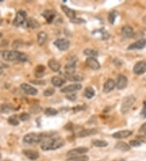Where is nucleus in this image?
Instances as JSON below:
<instances>
[{"label":"nucleus","mask_w":146,"mask_h":161,"mask_svg":"<svg viewBox=\"0 0 146 161\" xmlns=\"http://www.w3.org/2000/svg\"><path fill=\"white\" fill-rule=\"evenodd\" d=\"M58 113V112L57 110L54 109V108H52V107H48L45 110V114L49 116H55V115H57Z\"/></svg>","instance_id":"nucleus-36"},{"label":"nucleus","mask_w":146,"mask_h":161,"mask_svg":"<svg viewBox=\"0 0 146 161\" xmlns=\"http://www.w3.org/2000/svg\"><path fill=\"white\" fill-rule=\"evenodd\" d=\"M41 111V107L39 106V105H34L30 108V112L32 113H34V114H37V113H39V112Z\"/></svg>","instance_id":"nucleus-37"},{"label":"nucleus","mask_w":146,"mask_h":161,"mask_svg":"<svg viewBox=\"0 0 146 161\" xmlns=\"http://www.w3.org/2000/svg\"><path fill=\"white\" fill-rule=\"evenodd\" d=\"M44 95L46 96V97H49V96H51L54 94V89H52V88H48L47 89H45L44 91Z\"/></svg>","instance_id":"nucleus-39"},{"label":"nucleus","mask_w":146,"mask_h":161,"mask_svg":"<svg viewBox=\"0 0 146 161\" xmlns=\"http://www.w3.org/2000/svg\"><path fill=\"white\" fill-rule=\"evenodd\" d=\"M89 151V148L87 147H77L75 149H72L70 150L67 153V156L69 157L72 156H80V155H83L84 153Z\"/></svg>","instance_id":"nucleus-8"},{"label":"nucleus","mask_w":146,"mask_h":161,"mask_svg":"<svg viewBox=\"0 0 146 161\" xmlns=\"http://www.w3.org/2000/svg\"><path fill=\"white\" fill-rule=\"evenodd\" d=\"M132 134V131L131 130H121V131H118L115 134H113V138L116 139L126 138L129 136H131Z\"/></svg>","instance_id":"nucleus-15"},{"label":"nucleus","mask_w":146,"mask_h":161,"mask_svg":"<svg viewBox=\"0 0 146 161\" xmlns=\"http://www.w3.org/2000/svg\"><path fill=\"white\" fill-rule=\"evenodd\" d=\"M118 16V12L116 11H112L111 12L109 13L108 15V20H109V22L111 24H114L116 20V18Z\"/></svg>","instance_id":"nucleus-35"},{"label":"nucleus","mask_w":146,"mask_h":161,"mask_svg":"<svg viewBox=\"0 0 146 161\" xmlns=\"http://www.w3.org/2000/svg\"><path fill=\"white\" fill-rule=\"evenodd\" d=\"M20 88L22 89L24 92H25L27 94L29 95H36L37 94V89L33 87L32 85L26 84V83H23L20 85Z\"/></svg>","instance_id":"nucleus-10"},{"label":"nucleus","mask_w":146,"mask_h":161,"mask_svg":"<svg viewBox=\"0 0 146 161\" xmlns=\"http://www.w3.org/2000/svg\"><path fill=\"white\" fill-rule=\"evenodd\" d=\"M93 144L97 147H105L108 146V143L103 140H93Z\"/></svg>","instance_id":"nucleus-33"},{"label":"nucleus","mask_w":146,"mask_h":161,"mask_svg":"<svg viewBox=\"0 0 146 161\" xmlns=\"http://www.w3.org/2000/svg\"><path fill=\"white\" fill-rule=\"evenodd\" d=\"M116 86V84H115V80H112V79H108L106 80V82L104 84V86H103V92L104 93H109L111 92V90L115 89V87Z\"/></svg>","instance_id":"nucleus-18"},{"label":"nucleus","mask_w":146,"mask_h":161,"mask_svg":"<svg viewBox=\"0 0 146 161\" xmlns=\"http://www.w3.org/2000/svg\"><path fill=\"white\" fill-rule=\"evenodd\" d=\"M66 76L67 77V79L71 81H80L84 79V77L80 75H77V74H70V75H66Z\"/></svg>","instance_id":"nucleus-29"},{"label":"nucleus","mask_w":146,"mask_h":161,"mask_svg":"<svg viewBox=\"0 0 146 161\" xmlns=\"http://www.w3.org/2000/svg\"><path fill=\"white\" fill-rule=\"evenodd\" d=\"M139 132L140 133H146V122L145 124H143V125L141 126V128H140V130H139Z\"/></svg>","instance_id":"nucleus-47"},{"label":"nucleus","mask_w":146,"mask_h":161,"mask_svg":"<svg viewBox=\"0 0 146 161\" xmlns=\"http://www.w3.org/2000/svg\"><path fill=\"white\" fill-rule=\"evenodd\" d=\"M82 89V85L80 84H72V85H69L67 86H65L64 88L61 89L62 93H72L77 90H80Z\"/></svg>","instance_id":"nucleus-11"},{"label":"nucleus","mask_w":146,"mask_h":161,"mask_svg":"<svg viewBox=\"0 0 146 161\" xmlns=\"http://www.w3.org/2000/svg\"><path fill=\"white\" fill-rule=\"evenodd\" d=\"M136 98L134 95H129V96H127L126 98H124L122 105H121L122 113L126 114L127 112H128L129 110L131 109V107H132V105L136 102Z\"/></svg>","instance_id":"nucleus-4"},{"label":"nucleus","mask_w":146,"mask_h":161,"mask_svg":"<svg viewBox=\"0 0 146 161\" xmlns=\"http://www.w3.org/2000/svg\"><path fill=\"white\" fill-rule=\"evenodd\" d=\"M96 32L99 33H100V38L102 40H107L109 38H110V34L108 33V32L106 31L105 29H99V30H96Z\"/></svg>","instance_id":"nucleus-34"},{"label":"nucleus","mask_w":146,"mask_h":161,"mask_svg":"<svg viewBox=\"0 0 146 161\" xmlns=\"http://www.w3.org/2000/svg\"><path fill=\"white\" fill-rule=\"evenodd\" d=\"M89 157L86 156H77L69 157L67 161H88Z\"/></svg>","instance_id":"nucleus-30"},{"label":"nucleus","mask_w":146,"mask_h":161,"mask_svg":"<svg viewBox=\"0 0 146 161\" xmlns=\"http://www.w3.org/2000/svg\"><path fill=\"white\" fill-rule=\"evenodd\" d=\"M24 155L29 158L31 160H35L39 158V153L37 151H33V150H24L23 151Z\"/></svg>","instance_id":"nucleus-17"},{"label":"nucleus","mask_w":146,"mask_h":161,"mask_svg":"<svg viewBox=\"0 0 146 161\" xmlns=\"http://www.w3.org/2000/svg\"><path fill=\"white\" fill-rule=\"evenodd\" d=\"M76 98H77L76 94H72V93H71L70 94H67L66 96L67 99H68V100H70V101H75V100H76Z\"/></svg>","instance_id":"nucleus-43"},{"label":"nucleus","mask_w":146,"mask_h":161,"mask_svg":"<svg viewBox=\"0 0 146 161\" xmlns=\"http://www.w3.org/2000/svg\"><path fill=\"white\" fill-rule=\"evenodd\" d=\"M15 110L12 104H1L0 105V113H9Z\"/></svg>","instance_id":"nucleus-25"},{"label":"nucleus","mask_w":146,"mask_h":161,"mask_svg":"<svg viewBox=\"0 0 146 161\" xmlns=\"http://www.w3.org/2000/svg\"><path fill=\"white\" fill-rule=\"evenodd\" d=\"M2 38H3V33H0V39H1Z\"/></svg>","instance_id":"nucleus-51"},{"label":"nucleus","mask_w":146,"mask_h":161,"mask_svg":"<svg viewBox=\"0 0 146 161\" xmlns=\"http://www.w3.org/2000/svg\"><path fill=\"white\" fill-rule=\"evenodd\" d=\"M55 133L50 132V133H29L26 134L24 138L23 142L27 145H33L37 143H41L44 140L48 138L54 136Z\"/></svg>","instance_id":"nucleus-1"},{"label":"nucleus","mask_w":146,"mask_h":161,"mask_svg":"<svg viewBox=\"0 0 146 161\" xmlns=\"http://www.w3.org/2000/svg\"><path fill=\"white\" fill-rule=\"evenodd\" d=\"M26 27L29 28V29H37L40 27V24L37 20H36L35 19L33 18H29L28 20H26Z\"/></svg>","instance_id":"nucleus-20"},{"label":"nucleus","mask_w":146,"mask_h":161,"mask_svg":"<svg viewBox=\"0 0 146 161\" xmlns=\"http://www.w3.org/2000/svg\"><path fill=\"white\" fill-rule=\"evenodd\" d=\"M62 12L66 14L68 18H70L71 20L75 18V12L74 11V10L69 8L68 7L64 6V5H62Z\"/></svg>","instance_id":"nucleus-22"},{"label":"nucleus","mask_w":146,"mask_h":161,"mask_svg":"<svg viewBox=\"0 0 146 161\" xmlns=\"http://www.w3.org/2000/svg\"><path fill=\"white\" fill-rule=\"evenodd\" d=\"M56 16H57L56 12H54V11H51V10H46L42 13V16L45 19L46 22L49 23V24L53 22Z\"/></svg>","instance_id":"nucleus-13"},{"label":"nucleus","mask_w":146,"mask_h":161,"mask_svg":"<svg viewBox=\"0 0 146 161\" xmlns=\"http://www.w3.org/2000/svg\"><path fill=\"white\" fill-rule=\"evenodd\" d=\"M114 161H126L125 160H123V159H120V160H114Z\"/></svg>","instance_id":"nucleus-50"},{"label":"nucleus","mask_w":146,"mask_h":161,"mask_svg":"<svg viewBox=\"0 0 146 161\" xmlns=\"http://www.w3.org/2000/svg\"><path fill=\"white\" fill-rule=\"evenodd\" d=\"M115 148L120 150L121 151H128L129 150L131 149V146L128 143H124V142H120V143H116Z\"/></svg>","instance_id":"nucleus-24"},{"label":"nucleus","mask_w":146,"mask_h":161,"mask_svg":"<svg viewBox=\"0 0 146 161\" xmlns=\"http://www.w3.org/2000/svg\"><path fill=\"white\" fill-rule=\"evenodd\" d=\"M2 24V20H1V18H0V25Z\"/></svg>","instance_id":"nucleus-53"},{"label":"nucleus","mask_w":146,"mask_h":161,"mask_svg":"<svg viewBox=\"0 0 146 161\" xmlns=\"http://www.w3.org/2000/svg\"><path fill=\"white\" fill-rule=\"evenodd\" d=\"M54 45L60 50H67L70 46V42L65 38H59L54 42Z\"/></svg>","instance_id":"nucleus-6"},{"label":"nucleus","mask_w":146,"mask_h":161,"mask_svg":"<svg viewBox=\"0 0 146 161\" xmlns=\"http://www.w3.org/2000/svg\"><path fill=\"white\" fill-rule=\"evenodd\" d=\"M47 41V33L44 31H41L37 34V43L39 46H43Z\"/></svg>","instance_id":"nucleus-21"},{"label":"nucleus","mask_w":146,"mask_h":161,"mask_svg":"<svg viewBox=\"0 0 146 161\" xmlns=\"http://www.w3.org/2000/svg\"><path fill=\"white\" fill-rule=\"evenodd\" d=\"M128 80L127 76H125L124 75H120L118 76L116 87L119 89H124L128 85Z\"/></svg>","instance_id":"nucleus-14"},{"label":"nucleus","mask_w":146,"mask_h":161,"mask_svg":"<svg viewBox=\"0 0 146 161\" xmlns=\"http://www.w3.org/2000/svg\"><path fill=\"white\" fill-rule=\"evenodd\" d=\"M45 68L44 65H37L35 68V75L37 77L41 78V76L44 75Z\"/></svg>","instance_id":"nucleus-27"},{"label":"nucleus","mask_w":146,"mask_h":161,"mask_svg":"<svg viewBox=\"0 0 146 161\" xmlns=\"http://www.w3.org/2000/svg\"><path fill=\"white\" fill-rule=\"evenodd\" d=\"M143 22L146 24V16H145L144 17H143Z\"/></svg>","instance_id":"nucleus-49"},{"label":"nucleus","mask_w":146,"mask_h":161,"mask_svg":"<svg viewBox=\"0 0 146 161\" xmlns=\"http://www.w3.org/2000/svg\"><path fill=\"white\" fill-rule=\"evenodd\" d=\"M26 18H27V14L26 12L23 11V10H20L17 13H16V18L13 21V25L15 26L19 27L20 25H22L26 21Z\"/></svg>","instance_id":"nucleus-5"},{"label":"nucleus","mask_w":146,"mask_h":161,"mask_svg":"<svg viewBox=\"0 0 146 161\" xmlns=\"http://www.w3.org/2000/svg\"><path fill=\"white\" fill-rule=\"evenodd\" d=\"M84 54L85 55L90 56V58H96L98 56V51L93 49H85L84 50Z\"/></svg>","instance_id":"nucleus-28"},{"label":"nucleus","mask_w":146,"mask_h":161,"mask_svg":"<svg viewBox=\"0 0 146 161\" xmlns=\"http://www.w3.org/2000/svg\"><path fill=\"white\" fill-rule=\"evenodd\" d=\"M51 82H52V84L54 86L60 87V86H62L66 82V80L61 78V77H59V76H54L53 78H52V80H51Z\"/></svg>","instance_id":"nucleus-26"},{"label":"nucleus","mask_w":146,"mask_h":161,"mask_svg":"<svg viewBox=\"0 0 146 161\" xmlns=\"http://www.w3.org/2000/svg\"><path fill=\"white\" fill-rule=\"evenodd\" d=\"M133 72L137 74V75H141L146 72V62L142 60L140 62L136 63L135 66L133 68Z\"/></svg>","instance_id":"nucleus-7"},{"label":"nucleus","mask_w":146,"mask_h":161,"mask_svg":"<svg viewBox=\"0 0 146 161\" xmlns=\"http://www.w3.org/2000/svg\"><path fill=\"white\" fill-rule=\"evenodd\" d=\"M65 142L64 140L59 137H50L45 140H44L41 143V148L46 151H54L57 150L58 148H61L64 146Z\"/></svg>","instance_id":"nucleus-2"},{"label":"nucleus","mask_w":146,"mask_h":161,"mask_svg":"<svg viewBox=\"0 0 146 161\" xmlns=\"http://www.w3.org/2000/svg\"><path fill=\"white\" fill-rule=\"evenodd\" d=\"M130 146H132V147H140L141 145V143L140 142V141H138L137 139H136V140H132V141H130Z\"/></svg>","instance_id":"nucleus-40"},{"label":"nucleus","mask_w":146,"mask_h":161,"mask_svg":"<svg viewBox=\"0 0 146 161\" xmlns=\"http://www.w3.org/2000/svg\"><path fill=\"white\" fill-rule=\"evenodd\" d=\"M0 159H1V155H0Z\"/></svg>","instance_id":"nucleus-54"},{"label":"nucleus","mask_w":146,"mask_h":161,"mask_svg":"<svg viewBox=\"0 0 146 161\" xmlns=\"http://www.w3.org/2000/svg\"><path fill=\"white\" fill-rule=\"evenodd\" d=\"M19 117H20L19 119H20V121H26L29 119V115L28 113H26V112H24V113H21Z\"/></svg>","instance_id":"nucleus-38"},{"label":"nucleus","mask_w":146,"mask_h":161,"mask_svg":"<svg viewBox=\"0 0 146 161\" xmlns=\"http://www.w3.org/2000/svg\"><path fill=\"white\" fill-rule=\"evenodd\" d=\"M97 133V130H95V129H89V130H84L80 131L78 133V134H77V136L80 137V138H84V137H87V136L96 134Z\"/></svg>","instance_id":"nucleus-19"},{"label":"nucleus","mask_w":146,"mask_h":161,"mask_svg":"<svg viewBox=\"0 0 146 161\" xmlns=\"http://www.w3.org/2000/svg\"><path fill=\"white\" fill-rule=\"evenodd\" d=\"M141 115L143 118H146V101H144L143 103V108H142Z\"/></svg>","instance_id":"nucleus-44"},{"label":"nucleus","mask_w":146,"mask_h":161,"mask_svg":"<svg viewBox=\"0 0 146 161\" xmlns=\"http://www.w3.org/2000/svg\"><path fill=\"white\" fill-rule=\"evenodd\" d=\"M84 95L87 98H92L95 95V90L92 87H87L84 91Z\"/></svg>","instance_id":"nucleus-31"},{"label":"nucleus","mask_w":146,"mask_h":161,"mask_svg":"<svg viewBox=\"0 0 146 161\" xmlns=\"http://www.w3.org/2000/svg\"><path fill=\"white\" fill-rule=\"evenodd\" d=\"M121 33H122V35H123L124 38H132L134 35V30H133V29L131 26H129V25H124L122 28Z\"/></svg>","instance_id":"nucleus-16"},{"label":"nucleus","mask_w":146,"mask_h":161,"mask_svg":"<svg viewBox=\"0 0 146 161\" xmlns=\"http://www.w3.org/2000/svg\"><path fill=\"white\" fill-rule=\"evenodd\" d=\"M8 68L7 64H6L0 61V69H3V68Z\"/></svg>","instance_id":"nucleus-48"},{"label":"nucleus","mask_w":146,"mask_h":161,"mask_svg":"<svg viewBox=\"0 0 146 161\" xmlns=\"http://www.w3.org/2000/svg\"><path fill=\"white\" fill-rule=\"evenodd\" d=\"M2 57L7 61H21L27 62L29 57L25 54L19 52L16 50H6L2 52Z\"/></svg>","instance_id":"nucleus-3"},{"label":"nucleus","mask_w":146,"mask_h":161,"mask_svg":"<svg viewBox=\"0 0 146 161\" xmlns=\"http://www.w3.org/2000/svg\"><path fill=\"white\" fill-rule=\"evenodd\" d=\"M136 138H137L136 139L138 141H140L141 143H146V134H145L144 135H141V136H137Z\"/></svg>","instance_id":"nucleus-45"},{"label":"nucleus","mask_w":146,"mask_h":161,"mask_svg":"<svg viewBox=\"0 0 146 161\" xmlns=\"http://www.w3.org/2000/svg\"><path fill=\"white\" fill-rule=\"evenodd\" d=\"M7 121H8V123L10 125H14V126H16V125L20 124V120H19V118H18V116L16 115L10 116Z\"/></svg>","instance_id":"nucleus-32"},{"label":"nucleus","mask_w":146,"mask_h":161,"mask_svg":"<svg viewBox=\"0 0 146 161\" xmlns=\"http://www.w3.org/2000/svg\"><path fill=\"white\" fill-rule=\"evenodd\" d=\"M2 73H3V69H0V75H1Z\"/></svg>","instance_id":"nucleus-52"},{"label":"nucleus","mask_w":146,"mask_h":161,"mask_svg":"<svg viewBox=\"0 0 146 161\" xmlns=\"http://www.w3.org/2000/svg\"><path fill=\"white\" fill-rule=\"evenodd\" d=\"M85 64L90 68H92L93 70H97L101 68V65L99 62L97 61V59L95 58H88L85 61Z\"/></svg>","instance_id":"nucleus-12"},{"label":"nucleus","mask_w":146,"mask_h":161,"mask_svg":"<svg viewBox=\"0 0 146 161\" xmlns=\"http://www.w3.org/2000/svg\"><path fill=\"white\" fill-rule=\"evenodd\" d=\"M31 82L34 85H45V80H31Z\"/></svg>","instance_id":"nucleus-46"},{"label":"nucleus","mask_w":146,"mask_h":161,"mask_svg":"<svg viewBox=\"0 0 146 161\" xmlns=\"http://www.w3.org/2000/svg\"><path fill=\"white\" fill-rule=\"evenodd\" d=\"M146 46V39L142 38L140 40L135 42L134 43L131 44L128 47V50H141L145 48Z\"/></svg>","instance_id":"nucleus-9"},{"label":"nucleus","mask_w":146,"mask_h":161,"mask_svg":"<svg viewBox=\"0 0 146 161\" xmlns=\"http://www.w3.org/2000/svg\"><path fill=\"white\" fill-rule=\"evenodd\" d=\"M71 21L72 23H75V24H83V23H85V20L84 19H81V18H74L71 20Z\"/></svg>","instance_id":"nucleus-42"},{"label":"nucleus","mask_w":146,"mask_h":161,"mask_svg":"<svg viewBox=\"0 0 146 161\" xmlns=\"http://www.w3.org/2000/svg\"><path fill=\"white\" fill-rule=\"evenodd\" d=\"M85 108H86V107L84 106V105H80V106H76V107H73L72 110H73V112H80V111H83Z\"/></svg>","instance_id":"nucleus-41"},{"label":"nucleus","mask_w":146,"mask_h":161,"mask_svg":"<svg viewBox=\"0 0 146 161\" xmlns=\"http://www.w3.org/2000/svg\"><path fill=\"white\" fill-rule=\"evenodd\" d=\"M48 66L49 68L54 72H58L59 71L60 69V63L56 61L55 59H50L48 62Z\"/></svg>","instance_id":"nucleus-23"}]
</instances>
